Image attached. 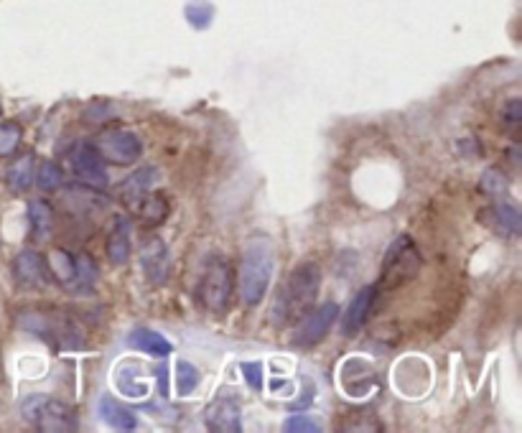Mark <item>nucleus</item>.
I'll use <instances>...</instances> for the list:
<instances>
[{"label": "nucleus", "mask_w": 522, "mask_h": 433, "mask_svg": "<svg viewBox=\"0 0 522 433\" xmlns=\"http://www.w3.org/2000/svg\"><path fill=\"white\" fill-rule=\"evenodd\" d=\"M321 291V270L316 263H301L293 268L288 276L286 286L278 291L276 306H273V321L278 327L288 324V321H298L306 311L316 306Z\"/></svg>", "instance_id": "nucleus-1"}, {"label": "nucleus", "mask_w": 522, "mask_h": 433, "mask_svg": "<svg viewBox=\"0 0 522 433\" xmlns=\"http://www.w3.org/2000/svg\"><path fill=\"white\" fill-rule=\"evenodd\" d=\"M276 270L273 248L265 240H253L240 258V299L247 306H258L268 293Z\"/></svg>", "instance_id": "nucleus-2"}, {"label": "nucleus", "mask_w": 522, "mask_h": 433, "mask_svg": "<svg viewBox=\"0 0 522 433\" xmlns=\"http://www.w3.org/2000/svg\"><path fill=\"white\" fill-rule=\"evenodd\" d=\"M235 291V270L225 255H209L199 276L197 299L212 314H225Z\"/></svg>", "instance_id": "nucleus-3"}, {"label": "nucleus", "mask_w": 522, "mask_h": 433, "mask_svg": "<svg viewBox=\"0 0 522 433\" xmlns=\"http://www.w3.org/2000/svg\"><path fill=\"white\" fill-rule=\"evenodd\" d=\"M23 421L41 433H72L77 431V413L67 403L49 395H29L21 405Z\"/></svg>", "instance_id": "nucleus-4"}, {"label": "nucleus", "mask_w": 522, "mask_h": 433, "mask_svg": "<svg viewBox=\"0 0 522 433\" xmlns=\"http://www.w3.org/2000/svg\"><path fill=\"white\" fill-rule=\"evenodd\" d=\"M26 332L36 334V337L46 339L51 344H62V347L74 349L82 347V339L85 334L79 332L77 321L69 319V316H59V314H46V311H31V314H21L18 319Z\"/></svg>", "instance_id": "nucleus-5"}, {"label": "nucleus", "mask_w": 522, "mask_h": 433, "mask_svg": "<svg viewBox=\"0 0 522 433\" xmlns=\"http://www.w3.org/2000/svg\"><path fill=\"white\" fill-rule=\"evenodd\" d=\"M418 268H421V253H418L416 242L410 240L408 235L398 237L390 245L388 253H385V260H382L380 286L398 288L400 283L410 281V278L416 276Z\"/></svg>", "instance_id": "nucleus-6"}, {"label": "nucleus", "mask_w": 522, "mask_h": 433, "mask_svg": "<svg viewBox=\"0 0 522 433\" xmlns=\"http://www.w3.org/2000/svg\"><path fill=\"white\" fill-rule=\"evenodd\" d=\"M95 148L100 151V156L105 161L115 166H130L135 164L138 158H141L143 146H141V138L130 130H105V133L97 138Z\"/></svg>", "instance_id": "nucleus-7"}, {"label": "nucleus", "mask_w": 522, "mask_h": 433, "mask_svg": "<svg viewBox=\"0 0 522 433\" xmlns=\"http://www.w3.org/2000/svg\"><path fill=\"white\" fill-rule=\"evenodd\" d=\"M339 319V306L337 304H321L319 309L306 311L301 319H298V327L293 332V344L296 347H314L321 339L329 334V329L334 327V321Z\"/></svg>", "instance_id": "nucleus-8"}, {"label": "nucleus", "mask_w": 522, "mask_h": 433, "mask_svg": "<svg viewBox=\"0 0 522 433\" xmlns=\"http://www.w3.org/2000/svg\"><path fill=\"white\" fill-rule=\"evenodd\" d=\"M69 166H72L74 176H77L82 184L92 186V189H105L107 186V169L105 158L100 156L92 143H77L69 153Z\"/></svg>", "instance_id": "nucleus-9"}, {"label": "nucleus", "mask_w": 522, "mask_h": 433, "mask_svg": "<svg viewBox=\"0 0 522 433\" xmlns=\"http://www.w3.org/2000/svg\"><path fill=\"white\" fill-rule=\"evenodd\" d=\"M204 423L209 431L217 433H240L242 431V408L240 398L232 393H222L207 405Z\"/></svg>", "instance_id": "nucleus-10"}, {"label": "nucleus", "mask_w": 522, "mask_h": 433, "mask_svg": "<svg viewBox=\"0 0 522 433\" xmlns=\"http://www.w3.org/2000/svg\"><path fill=\"white\" fill-rule=\"evenodd\" d=\"M141 268L151 286H163L169 278V248L161 237H151L141 248Z\"/></svg>", "instance_id": "nucleus-11"}, {"label": "nucleus", "mask_w": 522, "mask_h": 433, "mask_svg": "<svg viewBox=\"0 0 522 433\" xmlns=\"http://www.w3.org/2000/svg\"><path fill=\"white\" fill-rule=\"evenodd\" d=\"M479 222H484L489 230H494L502 237H517L522 230L520 209H517L515 204L505 202V199L492 204V207L482 209V212H479Z\"/></svg>", "instance_id": "nucleus-12"}, {"label": "nucleus", "mask_w": 522, "mask_h": 433, "mask_svg": "<svg viewBox=\"0 0 522 433\" xmlns=\"http://www.w3.org/2000/svg\"><path fill=\"white\" fill-rule=\"evenodd\" d=\"M377 293H380V286H365L357 296H354L352 304L347 306L342 319V332L347 334V337H352V334H357L362 327H365L372 309H375Z\"/></svg>", "instance_id": "nucleus-13"}, {"label": "nucleus", "mask_w": 522, "mask_h": 433, "mask_svg": "<svg viewBox=\"0 0 522 433\" xmlns=\"http://www.w3.org/2000/svg\"><path fill=\"white\" fill-rule=\"evenodd\" d=\"M13 273H16L18 283L26 288H39L49 281V268H46V260L31 248L18 253V258L13 260Z\"/></svg>", "instance_id": "nucleus-14"}, {"label": "nucleus", "mask_w": 522, "mask_h": 433, "mask_svg": "<svg viewBox=\"0 0 522 433\" xmlns=\"http://www.w3.org/2000/svg\"><path fill=\"white\" fill-rule=\"evenodd\" d=\"M156 181H158V171L153 169V166H143V169H138L135 174H130L128 179L123 181V186H120V197H123V202L130 204V209H133L135 204L141 202V199L151 192Z\"/></svg>", "instance_id": "nucleus-15"}, {"label": "nucleus", "mask_w": 522, "mask_h": 433, "mask_svg": "<svg viewBox=\"0 0 522 433\" xmlns=\"http://www.w3.org/2000/svg\"><path fill=\"white\" fill-rule=\"evenodd\" d=\"M97 413H100V418L107 423V426L118 428V431H135V428H138V418H135V413L130 411L128 405L110 398V395H102Z\"/></svg>", "instance_id": "nucleus-16"}, {"label": "nucleus", "mask_w": 522, "mask_h": 433, "mask_svg": "<svg viewBox=\"0 0 522 433\" xmlns=\"http://www.w3.org/2000/svg\"><path fill=\"white\" fill-rule=\"evenodd\" d=\"M130 347L141 349V352H146V355L151 357H169L171 352H174V347H171V342L166 337H163L161 332H153V329L148 327H138L130 332Z\"/></svg>", "instance_id": "nucleus-17"}, {"label": "nucleus", "mask_w": 522, "mask_h": 433, "mask_svg": "<svg viewBox=\"0 0 522 433\" xmlns=\"http://www.w3.org/2000/svg\"><path fill=\"white\" fill-rule=\"evenodd\" d=\"M133 212L146 227H156V225H161L166 217H169L171 207H169V199L163 197V194L148 192L141 202L135 204Z\"/></svg>", "instance_id": "nucleus-18"}, {"label": "nucleus", "mask_w": 522, "mask_h": 433, "mask_svg": "<svg viewBox=\"0 0 522 433\" xmlns=\"http://www.w3.org/2000/svg\"><path fill=\"white\" fill-rule=\"evenodd\" d=\"M107 258L113 265H125L130 258V220L120 217L107 237Z\"/></svg>", "instance_id": "nucleus-19"}, {"label": "nucleus", "mask_w": 522, "mask_h": 433, "mask_svg": "<svg viewBox=\"0 0 522 433\" xmlns=\"http://www.w3.org/2000/svg\"><path fill=\"white\" fill-rule=\"evenodd\" d=\"M29 222H31V235L39 242L49 240L51 230H54V209L44 199H34L29 202Z\"/></svg>", "instance_id": "nucleus-20"}, {"label": "nucleus", "mask_w": 522, "mask_h": 433, "mask_svg": "<svg viewBox=\"0 0 522 433\" xmlns=\"http://www.w3.org/2000/svg\"><path fill=\"white\" fill-rule=\"evenodd\" d=\"M34 176H36L34 153H26V156L16 158L11 169H8V186H11L13 192H26V189L34 184Z\"/></svg>", "instance_id": "nucleus-21"}, {"label": "nucleus", "mask_w": 522, "mask_h": 433, "mask_svg": "<svg viewBox=\"0 0 522 433\" xmlns=\"http://www.w3.org/2000/svg\"><path fill=\"white\" fill-rule=\"evenodd\" d=\"M46 268L51 270V278H57L64 288H72L74 270H77V258H74L72 253H67V250H54Z\"/></svg>", "instance_id": "nucleus-22"}, {"label": "nucleus", "mask_w": 522, "mask_h": 433, "mask_svg": "<svg viewBox=\"0 0 522 433\" xmlns=\"http://www.w3.org/2000/svg\"><path fill=\"white\" fill-rule=\"evenodd\" d=\"M74 258H77V270H74V281H72V288H69V291H77V293L92 291V288H95V281H97L95 260H92L87 253H79V255H74Z\"/></svg>", "instance_id": "nucleus-23"}, {"label": "nucleus", "mask_w": 522, "mask_h": 433, "mask_svg": "<svg viewBox=\"0 0 522 433\" xmlns=\"http://www.w3.org/2000/svg\"><path fill=\"white\" fill-rule=\"evenodd\" d=\"M479 189L492 199H507V194H510V179H507V174L502 169H487L482 181H479Z\"/></svg>", "instance_id": "nucleus-24"}, {"label": "nucleus", "mask_w": 522, "mask_h": 433, "mask_svg": "<svg viewBox=\"0 0 522 433\" xmlns=\"http://www.w3.org/2000/svg\"><path fill=\"white\" fill-rule=\"evenodd\" d=\"M199 370L194 365H189L186 360H179L176 362V390H179V395H191L194 390H197L199 385Z\"/></svg>", "instance_id": "nucleus-25"}, {"label": "nucleus", "mask_w": 522, "mask_h": 433, "mask_svg": "<svg viewBox=\"0 0 522 433\" xmlns=\"http://www.w3.org/2000/svg\"><path fill=\"white\" fill-rule=\"evenodd\" d=\"M214 18V6L207 3V0H191L189 6H186V21L194 26V29H207L209 23Z\"/></svg>", "instance_id": "nucleus-26"}, {"label": "nucleus", "mask_w": 522, "mask_h": 433, "mask_svg": "<svg viewBox=\"0 0 522 433\" xmlns=\"http://www.w3.org/2000/svg\"><path fill=\"white\" fill-rule=\"evenodd\" d=\"M36 184H39L44 192H54V189H59V186L64 184L62 166L54 164V161H46V164H41V169L36 171Z\"/></svg>", "instance_id": "nucleus-27"}, {"label": "nucleus", "mask_w": 522, "mask_h": 433, "mask_svg": "<svg viewBox=\"0 0 522 433\" xmlns=\"http://www.w3.org/2000/svg\"><path fill=\"white\" fill-rule=\"evenodd\" d=\"M21 138V125L11 123V120H8V123H0V158L16 153V148L21 146Z\"/></svg>", "instance_id": "nucleus-28"}, {"label": "nucleus", "mask_w": 522, "mask_h": 433, "mask_svg": "<svg viewBox=\"0 0 522 433\" xmlns=\"http://www.w3.org/2000/svg\"><path fill=\"white\" fill-rule=\"evenodd\" d=\"M283 431L288 433H316L321 431V423L311 416H288L283 423Z\"/></svg>", "instance_id": "nucleus-29"}, {"label": "nucleus", "mask_w": 522, "mask_h": 433, "mask_svg": "<svg viewBox=\"0 0 522 433\" xmlns=\"http://www.w3.org/2000/svg\"><path fill=\"white\" fill-rule=\"evenodd\" d=\"M242 375L253 390H263V365L260 362H242Z\"/></svg>", "instance_id": "nucleus-30"}, {"label": "nucleus", "mask_w": 522, "mask_h": 433, "mask_svg": "<svg viewBox=\"0 0 522 433\" xmlns=\"http://www.w3.org/2000/svg\"><path fill=\"white\" fill-rule=\"evenodd\" d=\"M502 120H505V125H510V128H517V125L522 123V100H520V97H512V100L507 102L505 107H502Z\"/></svg>", "instance_id": "nucleus-31"}, {"label": "nucleus", "mask_w": 522, "mask_h": 433, "mask_svg": "<svg viewBox=\"0 0 522 433\" xmlns=\"http://www.w3.org/2000/svg\"><path fill=\"white\" fill-rule=\"evenodd\" d=\"M158 388H161V395H169V365L158 367Z\"/></svg>", "instance_id": "nucleus-32"}]
</instances>
